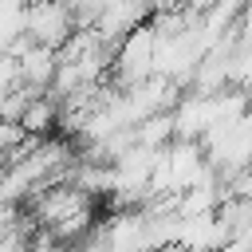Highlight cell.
I'll return each mask as SVG.
<instances>
[{
	"mask_svg": "<svg viewBox=\"0 0 252 252\" xmlns=\"http://www.w3.org/2000/svg\"><path fill=\"white\" fill-rule=\"evenodd\" d=\"M154 43H158V32H154L150 20H142L138 28H130V32L114 43V51H110V71H114L118 91H126V87H134V83H142V79L154 75Z\"/></svg>",
	"mask_w": 252,
	"mask_h": 252,
	"instance_id": "1",
	"label": "cell"
},
{
	"mask_svg": "<svg viewBox=\"0 0 252 252\" xmlns=\"http://www.w3.org/2000/svg\"><path fill=\"white\" fill-rule=\"evenodd\" d=\"M20 126L32 134V138H47L51 126H59V98H51L47 91L43 94H32L24 114H20Z\"/></svg>",
	"mask_w": 252,
	"mask_h": 252,
	"instance_id": "6",
	"label": "cell"
},
{
	"mask_svg": "<svg viewBox=\"0 0 252 252\" xmlns=\"http://www.w3.org/2000/svg\"><path fill=\"white\" fill-rule=\"evenodd\" d=\"M20 87V75H16V59L12 55H0V94Z\"/></svg>",
	"mask_w": 252,
	"mask_h": 252,
	"instance_id": "10",
	"label": "cell"
},
{
	"mask_svg": "<svg viewBox=\"0 0 252 252\" xmlns=\"http://www.w3.org/2000/svg\"><path fill=\"white\" fill-rule=\"evenodd\" d=\"M75 32V16L67 8V0H28L24 8V35L39 47L59 51Z\"/></svg>",
	"mask_w": 252,
	"mask_h": 252,
	"instance_id": "2",
	"label": "cell"
},
{
	"mask_svg": "<svg viewBox=\"0 0 252 252\" xmlns=\"http://www.w3.org/2000/svg\"><path fill=\"white\" fill-rule=\"evenodd\" d=\"M28 138H32V134H28V130H24L20 122H4V118H0V158L16 154V150H20V146H24Z\"/></svg>",
	"mask_w": 252,
	"mask_h": 252,
	"instance_id": "9",
	"label": "cell"
},
{
	"mask_svg": "<svg viewBox=\"0 0 252 252\" xmlns=\"http://www.w3.org/2000/svg\"><path fill=\"white\" fill-rule=\"evenodd\" d=\"M228 87L252 94V32H244V35L232 39V51H228Z\"/></svg>",
	"mask_w": 252,
	"mask_h": 252,
	"instance_id": "7",
	"label": "cell"
},
{
	"mask_svg": "<svg viewBox=\"0 0 252 252\" xmlns=\"http://www.w3.org/2000/svg\"><path fill=\"white\" fill-rule=\"evenodd\" d=\"M177 248L185 252H217L228 244V228L217 213H197V217H177Z\"/></svg>",
	"mask_w": 252,
	"mask_h": 252,
	"instance_id": "4",
	"label": "cell"
},
{
	"mask_svg": "<svg viewBox=\"0 0 252 252\" xmlns=\"http://www.w3.org/2000/svg\"><path fill=\"white\" fill-rule=\"evenodd\" d=\"M16 59V75H20V87H28L32 94H43L51 91V75H55V51L51 47H39V43H28Z\"/></svg>",
	"mask_w": 252,
	"mask_h": 252,
	"instance_id": "5",
	"label": "cell"
},
{
	"mask_svg": "<svg viewBox=\"0 0 252 252\" xmlns=\"http://www.w3.org/2000/svg\"><path fill=\"white\" fill-rule=\"evenodd\" d=\"M169 142H173V118H169V110H161V114H150V118L134 122V146L161 150V146H169Z\"/></svg>",
	"mask_w": 252,
	"mask_h": 252,
	"instance_id": "8",
	"label": "cell"
},
{
	"mask_svg": "<svg viewBox=\"0 0 252 252\" xmlns=\"http://www.w3.org/2000/svg\"><path fill=\"white\" fill-rule=\"evenodd\" d=\"M98 252H150V232H146V209H118L102 224L91 228Z\"/></svg>",
	"mask_w": 252,
	"mask_h": 252,
	"instance_id": "3",
	"label": "cell"
}]
</instances>
